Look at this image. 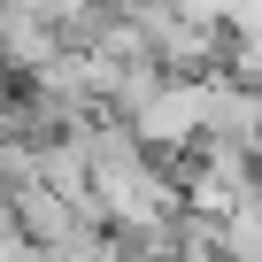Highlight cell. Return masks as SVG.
Returning <instances> with one entry per match:
<instances>
[{
  "label": "cell",
  "instance_id": "cell-3",
  "mask_svg": "<svg viewBox=\"0 0 262 262\" xmlns=\"http://www.w3.org/2000/svg\"><path fill=\"white\" fill-rule=\"evenodd\" d=\"M262 131V85L231 77V70H208V93H201V139L216 147H254Z\"/></svg>",
  "mask_w": 262,
  "mask_h": 262
},
{
  "label": "cell",
  "instance_id": "cell-1",
  "mask_svg": "<svg viewBox=\"0 0 262 262\" xmlns=\"http://www.w3.org/2000/svg\"><path fill=\"white\" fill-rule=\"evenodd\" d=\"M8 201H16V224H24V239H31L39 254H100V224L77 216L47 178H16Z\"/></svg>",
  "mask_w": 262,
  "mask_h": 262
},
{
  "label": "cell",
  "instance_id": "cell-4",
  "mask_svg": "<svg viewBox=\"0 0 262 262\" xmlns=\"http://www.w3.org/2000/svg\"><path fill=\"white\" fill-rule=\"evenodd\" d=\"M31 254H39V247L24 239V224H16V201L0 193V262H31Z\"/></svg>",
  "mask_w": 262,
  "mask_h": 262
},
{
  "label": "cell",
  "instance_id": "cell-2",
  "mask_svg": "<svg viewBox=\"0 0 262 262\" xmlns=\"http://www.w3.org/2000/svg\"><path fill=\"white\" fill-rule=\"evenodd\" d=\"M201 93H208V77H162L155 93H147V108L131 116V131H139V147L170 170L193 139H201Z\"/></svg>",
  "mask_w": 262,
  "mask_h": 262
}]
</instances>
